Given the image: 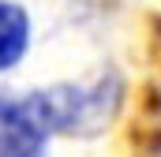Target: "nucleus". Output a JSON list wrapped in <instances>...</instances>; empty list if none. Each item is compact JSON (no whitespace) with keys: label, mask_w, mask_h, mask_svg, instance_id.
I'll return each mask as SVG.
<instances>
[{"label":"nucleus","mask_w":161,"mask_h":157,"mask_svg":"<svg viewBox=\"0 0 161 157\" xmlns=\"http://www.w3.org/2000/svg\"><path fill=\"white\" fill-rule=\"evenodd\" d=\"M30 45V19L19 4L0 0V71L15 68Z\"/></svg>","instance_id":"nucleus-3"},{"label":"nucleus","mask_w":161,"mask_h":157,"mask_svg":"<svg viewBox=\"0 0 161 157\" xmlns=\"http://www.w3.org/2000/svg\"><path fill=\"white\" fill-rule=\"evenodd\" d=\"M120 78L105 75L94 86H49L26 97L41 127L49 135H97L109 127V120L120 109Z\"/></svg>","instance_id":"nucleus-1"},{"label":"nucleus","mask_w":161,"mask_h":157,"mask_svg":"<svg viewBox=\"0 0 161 157\" xmlns=\"http://www.w3.org/2000/svg\"><path fill=\"white\" fill-rule=\"evenodd\" d=\"M49 131L41 127L26 97L0 94V157H45Z\"/></svg>","instance_id":"nucleus-2"}]
</instances>
